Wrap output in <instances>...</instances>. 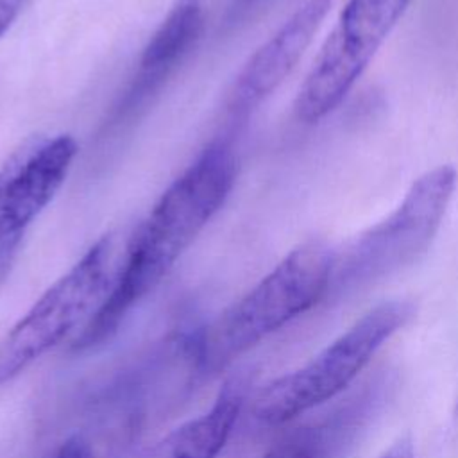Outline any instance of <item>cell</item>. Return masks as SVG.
Instances as JSON below:
<instances>
[{"label":"cell","instance_id":"obj_1","mask_svg":"<svg viewBox=\"0 0 458 458\" xmlns=\"http://www.w3.org/2000/svg\"><path fill=\"white\" fill-rule=\"evenodd\" d=\"M238 159L231 141L209 143L165 190L125 243L114 283L72 351L86 352L111 340L125 318L172 272L181 256L222 209L236 182Z\"/></svg>","mask_w":458,"mask_h":458},{"label":"cell","instance_id":"obj_2","mask_svg":"<svg viewBox=\"0 0 458 458\" xmlns=\"http://www.w3.org/2000/svg\"><path fill=\"white\" fill-rule=\"evenodd\" d=\"M333 259L335 249L322 240H308L292 249L258 284L200 333L197 344L200 372L218 374L324 301Z\"/></svg>","mask_w":458,"mask_h":458},{"label":"cell","instance_id":"obj_3","mask_svg":"<svg viewBox=\"0 0 458 458\" xmlns=\"http://www.w3.org/2000/svg\"><path fill=\"white\" fill-rule=\"evenodd\" d=\"M456 186L453 165L420 174L388 216L335 250L326 299H342L419 261L437 238Z\"/></svg>","mask_w":458,"mask_h":458},{"label":"cell","instance_id":"obj_4","mask_svg":"<svg viewBox=\"0 0 458 458\" xmlns=\"http://www.w3.org/2000/svg\"><path fill=\"white\" fill-rule=\"evenodd\" d=\"M123 252L113 233L97 240L5 331L0 338V390L81 333L109 293Z\"/></svg>","mask_w":458,"mask_h":458},{"label":"cell","instance_id":"obj_5","mask_svg":"<svg viewBox=\"0 0 458 458\" xmlns=\"http://www.w3.org/2000/svg\"><path fill=\"white\" fill-rule=\"evenodd\" d=\"M410 301H386L361 315L302 367L261 385L250 415L261 426H283L338 395L376 351L413 317Z\"/></svg>","mask_w":458,"mask_h":458},{"label":"cell","instance_id":"obj_6","mask_svg":"<svg viewBox=\"0 0 458 458\" xmlns=\"http://www.w3.org/2000/svg\"><path fill=\"white\" fill-rule=\"evenodd\" d=\"M410 2L347 0L297 91L293 111L301 122H320L342 104Z\"/></svg>","mask_w":458,"mask_h":458},{"label":"cell","instance_id":"obj_7","mask_svg":"<svg viewBox=\"0 0 458 458\" xmlns=\"http://www.w3.org/2000/svg\"><path fill=\"white\" fill-rule=\"evenodd\" d=\"M75 156L77 141L57 134L25 141L0 166V284L27 229L63 186Z\"/></svg>","mask_w":458,"mask_h":458},{"label":"cell","instance_id":"obj_8","mask_svg":"<svg viewBox=\"0 0 458 458\" xmlns=\"http://www.w3.org/2000/svg\"><path fill=\"white\" fill-rule=\"evenodd\" d=\"M331 4L333 0H306L254 50L238 73L229 97V113L234 120H247L284 82L311 45Z\"/></svg>","mask_w":458,"mask_h":458},{"label":"cell","instance_id":"obj_9","mask_svg":"<svg viewBox=\"0 0 458 458\" xmlns=\"http://www.w3.org/2000/svg\"><path fill=\"white\" fill-rule=\"evenodd\" d=\"M204 27L200 0H177L147 41L134 77L109 114V125H120L138 114L179 68L199 41Z\"/></svg>","mask_w":458,"mask_h":458},{"label":"cell","instance_id":"obj_10","mask_svg":"<svg viewBox=\"0 0 458 458\" xmlns=\"http://www.w3.org/2000/svg\"><path fill=\"white\" fill-rule=\"evenodd\" d=\"M245 383L227 381L211 406L159 440L148 458H218L245 406Z\"/></svg>","mask_w":458,"mask_h":458},{"label":"cell","instance_id":"obj_11","mask_svg":"<svg viewBox=\"0 0 458 458\" xmlns=\"http://www.w3.org/2000/svg\"><path fill=\"white\" fill-rule=\"evenodd\" d=\"M335 429V424L292 429L283 435L263 458H322Z\"/></svg>","mask_w":458,"mask_h":458},{"label":"cell","instance_id":"obj_12","mask_svg":"<svg viewBox=\"0 0 458 458\" xmlns=\"http://www.w3.org/2000/svg\"><path fill=\"white\" fill-rule=\"evenodd\" d=\"M48 458H97V456L91 444L86 438L75 435L66 438Z\"/></svg>","mask_w":458,"mask_h":458},{"label":"cell","instance_id":"obj_13","mask_svg":"<svg viewBox=\"0 0 458 458\" xmlns=\"http://www.w3.org/2000/svg\"><path fill=\"white\" fill-rule=\"evenodd\" d=\"M261 0H231L227 9H225V21L234 25L238 23L242 18H245L252 9L254 5H258Z\"/></svg>","mask_w":458,"mask_h":458},{"label":"cell","instance_id":"obj_14","mask_svg":"<svg viewBox=\"0 0 458 458\" xmlns=\"http://www.w3.org/2000/svg\"><path fill=\"white\" fill-rule=\"evenodd\" d=\"M21 9V0H0V38L9 30Z\"/></svg>","mask_w":458,"mask_h":458},{"label":"cell","instance_id":"obj_15","mask_svg":"<svg viewBox=\"0 0 458 458\" xmlns=\"http://www.w3.org/2000/svg\"><path fill=\"white\" fill-rule=\"evenodd\" d=\"M381 458H415L411 438L410 437H401L397 442H394L388 447V451Z\"/></svg>","mask_w":458,"mask_h":458}]
</instances>
